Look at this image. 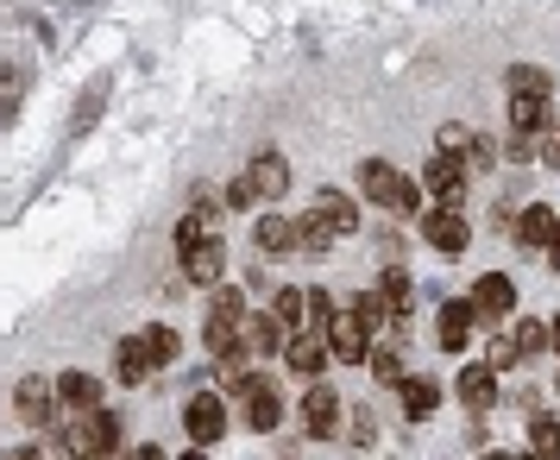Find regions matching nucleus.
Returning a JSON list of instances; mask_svg holds the SVG:
<instances>
[{"label": "nucleus", "instance_id": "4468645a", "mask_svg": "<svg viewBox=\"0 0 560 460\" xmlns=\"http://www.w3.org/2000/svg\"><path fill=\"white\" fill-rule=\"evenodd\" d=\"M253 240H258V253H271V258L303 253V228H296V221H283V215H258Z\"/></svg>", "mask_w": 560, "mask_h": 460}, {"label": "nucleus", "instance_id": "2f4dec72", "mask_svg": "<svg viewBox=\"0 0 560 460\" xmlns=\"http://www.w3.org/2000/svg\"><path fill=\"white\" fill-rule=\"evenodd\" d=\"M529 448L535 455H560V416H535L529 423Z\"/></svg>", "mask_w": 560, "mask_h": 460}, {"label": "nucleus", "instance_id": "6e6552de", "mask_svg": "<svg viewBox=\"0 0 560 460\" xmlns=\"http://www.w3.org/2000/svg\"><path fill=\"white\" fill-rule=\"evenodd\" d=\"M422 240H429L434 253H466V246H472V228H466V215H459V208H434L429 221H422Z\"/></svg>", "mask_w": 560, "mask_h": 460}, {"label": "nucleus", "instance_id": "f704fd0d", "mask_svg": "<svg viewBox=\"0 0 560 460\" xmlns=\"http://www.w3.org/2000/svg\"><path fill=\"white\" fill-rule=\"evenodd\" d=\"M145 341H152L158 366H171V359H177V334H171V329H145Z\"/></svg>", "mask_w": 560, "mask_h": 460}, {"label": "nucleus", "instance_id": "0eeeda50", "mask_svg": "<svg viewBox=\"0 0 560 460\" xmlns=\"http://www.w3.org/2000/svg\"><path fill=\"white\" fill-rule=\"evenodd\" d=\"M328 354H334V359H347V366H359V359L372 354V329L359 322L353 309H340V315L328 322Z\"/></svg>", "mask_w": 560, "mask_h": 460}, {"label": "nucleus", "instance_id": "e433bc0d", "mask_svg": "<svg viewBox=\"0 0 560 460\" xmlns=\"http://www.w3.org/2000/svg\"><path fill=\"white\" fill-rule=\"evenodd\" d=\"M491 158H498V146H491V139H479V133H472V146H466V164H472V177H479L485 164H491Z\"/></svg>", "mask_w": 560, "mask_h": 460}, {"label": "nucleus", "instance_id": "c9c22d12", "mask_svg": "<svg viewBox=\"0 0 560 460\" xmlns=\"http://www.w3.org/2000/svg\"><path fill=\"white\" fill-rule=\"evenodd\" d=\"M296 228H303V253H328V240H334V233L322 228L315 215H308V221H296Z\"/></svg>", "mask_w": 560, "mask_h": 460}, {"label": "nucleus", "instance_id": "7ed1b4c3", "mask_svg": "<svg viewBox=\"0 0 560 460\" xmlns=\"http://www.w3.org/2000/svg\"><path fill=\"white\" fill-rule=\"evenodd\" d=\"M57 404H63V398H57V379H38V372H32V379L13 384V410H20V423H26V429H51Z\"/></svg>", "mask_w": 560, "mask_h": 460}, {"label": "nucleus", "instance_id": "20e7f679", "mask_svg": "<svg viewBox=\"0 0 560 460\" xmlns=\"http://www.w3.org/2000/svg\"><path fill=\"white\" fill-rule=\"evenodd\" d=\"M183 429H189L196 448L221 441V435H228V404H221V398H208V391H196V398L183 404Z\"/></svg>", "mask_w": 560, "mask_h": 460}, {"label": "nucleus", "instance_id": "f3484780", "mask_svg": "<svg viewBox=\"0 0 560 460\" xmlns=\"http://www.w3.org/2000/svg\"><path fill=\"white\" fill-rule=\"evenodd\" d=\"M510 127L541 139V133L555 127V95H510Z\"/></svg>", "mask_w": 560, "mask_h": 460}, {"label": "nucleus", "instance_id": "4be33fe9", "mask_svg": "<svg viewBox=\"0 0 560 460\" xmlns=\"http://www.w3.org/2000/svg\"><path fill=\"white\" fill-rule=\"evenodd\" d=\"M378 297H384V309H390V329H409V303H416L409 272H384V278H378Z\"/></svg>", "mask_w": 560, "mask_h": 460}, {"label": "nucleus", "instance_id": "9d476101", "mask_svg": "<svg viewBox=\"0 0 560 460\" xmlns=\"http://www.w3.org/2000/svg\"><path fill=\"white\" fill-rule=\"evenodd\" d=\"M283 359H290V372L296 379H322V366H328V334H315V329H303V334H290L283 341Z\"/></svg>", "mask_w": 560, "mask_h": 460}, {"label": "nucleus", "instance_id": "f03ea898", "mask_svg": "<svg viewBox=\"0 0 560 460\" xmlns=\"http://www.w3.org/2000/svg\"><path fill=\"white\" fill-rule=\"evenodd\" d=\"M70 455H120V416L114 410H77V423L63 429Z\"/></svg>", "mask_w": 560, "mask_h": 460}, {"label": "nucleus", "instance_id": "58836bf2", "mask_svg": "<svg viewBox=\"0 0 560 460\" xmlns=\"http://www.w3.org/2000/svg\"><path fill=\"white\" fill-rule=\"evenodd\" d=\"M466 146H472V127H459V120H454V127H441V152L466 158Z\"/></svg>", "mask_w": 560, "mask_h": 460}, {"label": "nucleus", "instance_id": "ea45409f", "mask_svg": "<svg viewBox=\"0 0 560 460\" xmlns=\"http://www.w3.org/2000/svg\"><path fill=\"white\" fill-rule=\"evenodd\" d=\"M535 152H541V164H548V171H560V127L541 133V139H535Z\"/></svg>", "mask_w": 560, "mask_h": 460}, {"label": "nucleus", "instance_id": "72a5a7b5", "mask_svg": "<svg viewBox=\"0 0 560 460\" xmlns=\"http://www.w3.org/2000/svg\"><path fill=\"white\" fill-rule=\"evenodd\" d=\"M548 347V322H516V354L529 359V354H541Z\"/></svg>", "mask_w": 560, "mask_h": 460}, {"label": "nucleus", "instance_id": "c85d7f7f", "mask_svg": "<svg viewBox=\"0 0 560 460\" xmlns=\"http://www.w3.org/2000/svg\"><path fill=\"white\" fill-rule=\"evenodd\" d=\"M334 315H340V309H334V297H328V290H303V322H308L315 334H328V322H334Z\"/></svg>", "mask_w": 560, "mask_h": 460}, {"label": "nucleus", "instance_id": "2eb2a0df", "mask_svg": "<svg viewBox=\"0 0 560 460\" xmlns=\"http://www.w3.org/2000/svg\"><path fill=\"white\" fill-rule=\"evenodd\" d=\"M472 334H479V309H472V297H459V303H441V347H447V354H459Z\"/></svg>", "mask_w": 560, "mask_h": 460}, {"label": "nucleus", "instance_id": "79ce46f5", "mask_svg": "<svg viewBox=\"0 0 560 460\" xmlns=\"http://www.w3.org/2000/svg\"><path fill=\"white\" fill-rule=\"evenodd\" d=\"M347 435H353L359 448H372V435H378V429H372V416H365V410H359V416H353V429H347Z\"/></svg>", "mask_w": 560, "mask_h": 460}, {"label": "nucleus", "instance_id": "c03bdc74", "mask_svg": "<svg viewBox=\"0 0 560 460\" xmlns=\"http://www.w3.org/2000/svg\"><path fill=\"white\" fill-rule=\"evenodd\" d=\"M548 347H555V354H560V315H555V322H548Z\"/></svg>", "mask_w": 560, "mask_h": 460}, {"label": "nucleus", "instance_id": "4c0bfd02", "mask_svg": "<svg viewBox=\"0 0 560 460\" xmlns=\"http://www.w3.org/2000/svg\"><path fill=\"white\" fill-rule=\"evenodd\" d=\"M516 334H498V341H491V366H498V372H504V366H516Z\"/></svg>", "mask_w": 560, "mask_h": 460}, {"label": "nucleus", "instance_id": "a878e982", "mask_svg": "<svg viewBox=\"0 0 560 460\" xmlns=\"http://www.w3.org/2000/svg\"><path fill=\"white\" fill-rule=\"evenodd\" d=\"M434 404H441V384L434 379H404V416H434Z\"/></svg>", "mask_w": 560, "mask_h": 460}, {"label": "nucleus", "instance_id": "a19ab883", "mask_svg": "<svg viewBox=\"0 0 560 460\" xmlns=\"http://www.w3.org/2000/svg\"><path fill=\"white\" fill-rule=\"evenodd\" d=\"M253 203H258V189H253L246 177H240V183L228 189V208H253Z\"/></svg>", "mask_w": 560, "mask_h": 460}, {"label": "nucleus", "instance_id": "7c9ffc66", "mask_svg": "<svg viewBox=\"0 0 560 460\" xmlns=\"http://www.w3.org/2000/svg\"><path fill=\"white\" fill-rule=\"evenodd\" d=\"M347 309H353V315H359V322H365L372 334H378V329H390V309H384V297H378V290H365V297H353Z\"/></svg>", "mask_w": 560, "mask_h": 460}, {"label": "nucleus", "instance_id": "5701e85b", "mask_svg": "<svg viewBox=\"0 0 560 460\" xmlns=\"http://www.w3.org/2000/svg\"><path fill=\"white\" fill-rule=\"evenodd\" d=\"M57 398L70 410H102V379H95V372H63V379H57Z\"/></svg>", "mask_w": 560, "mask_h": 460}, {"label": "nucleus", "instance_id": "aec40b11", "mask_svg": "<svg viewBox=\"0 0 560 460\" xmlns=\"http://www.w3.org/2000/svg\"><path fill=\"white\" fill-rule=\"evenodd\" d=\"M240 404H246V423H253L258 435H265V429H278V416H283V398H278V391H271L265 379H253V391H246Z\"/></svg>", "mask_w": 560, "mask_h": 460}, {"label": "nucleus", "instance_id": "f8f14e48", "mask_svg": "<svg viewBox=\"0 0 560 460\" xmlns=\"http://www.w3.org/2000/svg\"><path fill=\"white\" fill-rule=\"evenodd\" d=\"M177 253H183V278H189V284H214V278H221V265H228V253H221V240H214V233L189 240V246H177Z\"/></svg>", "mask_w": 560, "mask_h": 460}, {"label": "nucleus", "instance_id": "cd10ccee", "mask_svg": "<svg viewBox=\"0 0 560 460\" xmlns=\"http://www.w3.org/2000/svg\"><path fill=\"white\" fill-rule=\"evenodd\" d=\"M20 102H26V77H20V70H7V64H0V127H7V120H13V114H20Z\"/></svg>", "mask_w": 560, "mask_h": 460}, {"label": "nucleus", "instance_id": "9b49d317", "mask_svg": "<svg viewBox=\"0 0 560 460\" xmlns=\"http://www.w3.org/2000/svg\"><path fill=\"white\" fill-rule=\"evenodd\" d=\"M472 309H479V322H510V309H516V284L504 272H485L472 284Z\"/></svg>", "mask_w": 560, "mask_h": 460}, {"label": "nucleus", "instance_id": "c756f323", "mask_svg": "<svg viewBox=\"0 0 560 460\" xmlns=\"http://www.w3.org/2000/svg\"><path fill=\"white\" fill-rule=\"evenodd\" d=\"M365 366H372V379L378 384H404V354H397V347H372Z\"/></svg>", "mask_w": 560, "mask_h": 460}, {"label": "nucleus", "instance_id": "423d86ee", "mask_svg": "<svg viewBox=\"0 0 560 460\" xmlns=\"http://www.w3.org/2000/svg\"><path fill=\"white\" fill-rule=\"evenodd\" d=\"M296 416H303V429L315 435V441L340 429V398H334V384L308 379V391H303V404H296Z\"/></svg>", "mask_w": 560, "mask_h": 460}, {"label": "nucleus", "instance_id": "39448f33", "mask_svg": "<svg viewBox=\"0 0 560 460\" xmlns=\"http://www.w3.org/2000/svg\"><path fill=\"white\" fill-rule=\"evenodd\" d=\"M466 177H472V164H466L459 152H434L429 171H422V183H429V189H434L447 208H459V196H466Z\"/></svg>", "mask_w": 560, "mask_h": 460}, {"label": "nucleus", "instance_id": "ddd939ff", "mask_svg": "<svg viewBox=\"0 0 560 460\" xmlns=\"http://www.w3.org/2000/svg\"><path fill=\"white\" fill-rule=\"evenodd\" d=\"M114 366H120V384H132V391H139V384H145V379L158 372L152 341H145V334H127V341L114 347Z\"/></svg>", "mask_w": 560, "mask_h": 460}, {"label": "nucleus", "instance_id": "b1692460", "mask_svg": "<svg viewBox=\"0 0 560 460\" xmlns=\"http://www.w3.org/2000/svg\"><path fill=\"white\" fill-rule=\"evenodd\" d=\"M504 95H555V77L541 64H510L504 70Z\"/></svg>", "mask_w": 560, "mask_h": 460}, {"label": "nucleus", "instance_id": "393cba45", "mask_svg": "<svg viewBox=\"0 0 560 460\" xmlns=\"http://www.w3.org/2000/svg\"><path fill=\"white\" fill-rule=\"evenodd\" d=\"M214 228H221V203H214V196H202V203L177 221V246H189V240H202V233H214Z\"/></svg>", "mask_w": 560, "mask_h": 460}, {"label": "nucleus", "instance_id": "dca6fc26", "mask_svg": "<svg viewBox=\"0 0 560 460\" xmlns=\"http://www.w3.org/2000/svg\"><path fill=\"white\" fill-rule=\"evenodd\" d=\"M459 404L466 410H491L498 404V366H459Z\"/></svg>", "mask_w": 560, "mask_h": 460}, {"label": "nucleus", "instance_id": "37998d69", "mask_svg": "<svg viewBox=\"0 0 560 460\" xmlns=\"http://www.w3.org/2000/svg\"><path fill=\"white\" fill-rule=\"evenodd\" d=\"M548 265L560 272V221H555V240H548Z\"/></svg>", "mask_w": 560, "mask_h": 460}, {"label": "nucleus", "instance_id": "6ab92c4d", "mask_svg": "<svg viewBox=\"0 0 560 460\" xmlns=\"http://www.w3.org/2000/svg\"><path fill=\"white\" fill-rule=\"evenodd\" d=\"M555 221H560V215H555L548 203H529L523 215H516V228H510V233H516V246H541V253H548V240H555Z\"/></svg>", "mask_w": 560, "mask_h": 460}, {"label": "nucleus", "instance_id": "a211bd4d", "mask_svg": "<svg viewBox=\"0 0 560 460\" xmlns=\"http://www.w3.org/2000/svg\"><path fill=\"white\" fill-rule=\"evenodd\" d=\"M246 183H253V189L265 196V203H278L283 189H290V164H283L278 152H258L253 164H246Z\"/></svg>", "mask_w": 560, "mask_h": 460}, {"label": "nucleus", "instance_id": "1a4fd4ad", "mask_svg": "<svg viewBox=\"0 0 560 460\" xmlns=\"http://www.w3.org/2000/svg\"><path fill=\"white\" fill-rule=\"evenodd\" d=\"M308 215L328 233H359V203L347 189H315V196H308Z\"/></svg>", "mask_w": 560, "mask_h": 460}, {"label": "nucleus", "instance_id": "473e14b6", "mask_svg": "<svg viewBox=\"0 0 560 460\" xmlns=\"http://www.w3.org/2000/svg\"><path fill=\"white\" fill-rule=\"evenodd\" d=\"M271 315H278L283 329H296V322H303V290H278V297H271Z\"/></svg>", "mask_w": 560, "mask_h": 460}, {"label": "nucleus", "instance_id": "412c9836", "mask_svg": "<svg viewBox=\"0 0 560 460\" xmlns=\"http://www.w3.org/2000/svg\"><path fill=\"white\" fill-rule=\"evenodd\" d=\"M283 341H290V329H283L278 315H246V347H253V359L283 354Z\"/></svg>", "mask_w": 560, "mask_h": 460}, {"label": "nucleus", "instance_id": "f257e3e1", "mask_svg": "<svg viewBox=\"0 0 560 460\" xmlns=\"http://www.w3.org/2000/svg\"><path fill=\"white\" fill-rule=\"evenodd\" d=\"M359 189H365V203L390 208V215H416L422 208V183H409L397 164H384V158H365L359 164Z\"/></svg>", "mask_w": 560, "mask_h": 460}, {"label": "nucleus", "instance_id": "bb28decb", "mask_svg": "<svg viewBox=\"0 0 560 460\" xmlns=\"http://www.w3.org/2000/svg\"><path fill=\"white\" fill-rule=\"evenodd\" d=\"M102 107H107V77H95V82H89V95L77 102V120H70V133L82 139V133L95 127V114H102Z\"/></svg>", "mask_w": 560, "mask_h": 460}]
</instances>
